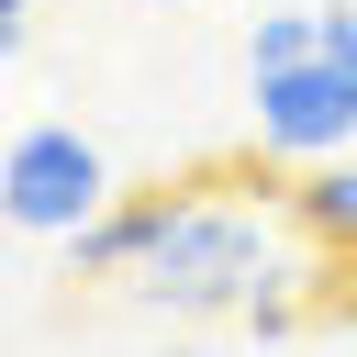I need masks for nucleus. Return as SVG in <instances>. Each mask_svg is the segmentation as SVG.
<instances>
[{
	"label": "nucleus",
	"instance_id": "2",
	"mask_svg": "<svg viewBox=\"0 0 357 357\" xmlns=\"http://www.w3.org/2000/svg\"><path fill=\"white\" fill-rule=\"evenodd\" d=\"M0 212L22 234H78L89 212H112V156L78 134V123H22L11 156H0Z\"/></svg>",
	"mask_w": 357,
	"mask_h": 357
},
{
	"label": "nucleus",
	"instance_id": "8",
	"mask_svg": "<svg viewBox=\"0 0 357 357\" xmlns=\"http://www.w3.org/2000/svg\"><path fill=\"white\" fill-rule=\"evenodd\" d=\"M33 45V0H0V56H22Z\"/></svg>",
	"mask_w": 357,
	"mask_h": 357
},
{
	"label": "nucleus",
	"instance_id": "6",
	"mask_svg": "<svg viewBox=\"0 0 357 357\" xmlns=\"http://www.w3.org/2000/svg\"><path fill=\"white\" fill-rule=\"evenodd\" d=\"M301 56H324V0L257 11V33H245V78H257V67H301Z\"/></svg>",
	"mask_w": 357,
	"mask_h": 357
},
{
	"label": "nucleus",
	"instance_id": "3",
	"mask_svg": "<svg viewBox=\"0 0 357 357\" xmlns=\"http://www.w3.org/2000/svg\"><path fill=\"white\" fill-rule=\"evenodd\" d=\"M245 100H257V145L268 156H346L357 145V67H335V56L257 67Z\"/></svg>",
	"mask_w": 357,
	"mask_h": 357
},
{
	"label": "nucleus",
	"instance_id": "4",
	"mask_svg": "<svg viewBox=\"0 0 357 357\" xmlns=\"http://www.w3.org/2000/svg\"><path fill=\"white\" fill-rule=\"evenodd\" d=\"M167 212H178V190H134V201L89 212V223L67 234V279H134V268H145V245L167 234Z\"/></svg>",
	"mask_w": 357,
	"mask_h": 357
},
{
	"label": "nucleus",
	"instance_id": "9",
	"mask_svg": "<svg viewBox=\"0 0 357 357\" xmlns=\"http://www.w3.org/2000/svg\"><path fill=\"white\" fill-rule=\"evenodd\" d=\"M145 11H178V0H145Z\"/></svg>",
	"mask_w": 357,
	"mask_h": 357
},
{
	"label": "nucleus",
	"instance_id": "7",
	"mask_svg": "<svg viewBox=\"0 0 357 357\" xmlns=\"http://www.w3.org/2000/svg\"><path fill=\"white\" fill-rule=\"evenodd\" d=\"M324 56H335V67H357V11H346V0H324Z\"/></svg>",
	"mask_w": 357,
	"mask_h": 357
},
{
	"label": "nucleus",
	"instance_id": "1",
	"mask_svg": "<svg viewBox=\"0 0 357 357\" xmlns=\"http://www.w3.org/2000/svg\"><path fill=\"white\" fill-rule=\"evenodd\" d=\"M279 279H290V268H279V212H268V201H212V190H178L167 234H156L145 268H134V290H145L156 312H178V324L257 312Z\"/></svg>",
	"mask_w": 357,
	"mask_h": 357
},
{
	"label": "nucleus",
	"instance_id": "5",
	"mask_svg": "<svg viewBox=\"0 0 357 357\" xmlns=\"http://www.w3.org/2000/svg\"><path fill=\"white\" fill-rule=\"evenodd\" d=\"M290 223L357 268V156H312V178H290Z\"/></svg>",
	"mask_w": 357,
	"mask_h": 357
}]
</instances>
